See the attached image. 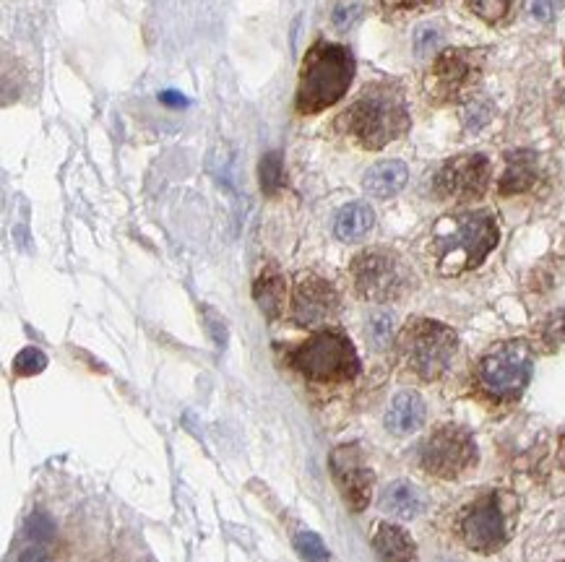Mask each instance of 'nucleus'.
<instances>
[{"mask_svg":"<svg viewBox=\"0 0 565 562\" xmlns=\"http://www.w3.org/2000/svg\"><path fill=\"white\" fill-rule=\"evenodd\" d=\"M336 292L329 281L318 276H305L295 289V302H292V315L300 326H316L326 321L336 310Z\"/></svg>","mask_w":565,"mask_h":562,"instance_id":"9b49d317","label":"nucleus"},{"mask_svg":"<svg viewBox=\"0 0 565 562\" xmlns=\"http://www.w3.org/2000/svg\"><path fill=\"white\" fill-rule=\"evenodd\" d=\"M167 105H185V97H178V94H165Z\"/></svg>","mask_w":565,"mask_h":562,"instance_id":"2f4dec72","label":"nucleus"},{"mask_svg":"<svg viewBox=\"0 0 565 562\" xmlns=\"http://www.w3.org/2000/svg\"><path fill=\"white\" fill-rule=\"evenodd\" d=\"M537 170H534V157L532 154H516V157L508 159V170L500 180V190L503 193H519L526 190L534 183Z\"/></svg>","mask_w":565,"mask_h":562,"instance_id":"aec40b11","label":"nucleus"},{"mask_svg":"<svg viewBox=\"0 0 565 562\" xmlns=\"http://www.w3.org/2000/svg\"><path fill=\"white\" fill-rule=\"evenodd\" d=\"M375 224V214L368 203H347L334 222V235L342 242H357L368 235Z\"/></svg>","mask_w":565,"mask_h":562,"instance_id":"dca6fc26","label":"nucleus"},{"mask_svg":"<svg viewBox=\"0 0 565 562\" xmlns=\"http://www.w3.org/2000/svg\"><path fill=\"white\" fill-rule=\"evenodd\" d=\"M438 42H441V34H438V29L420 27L417 32H414V53L420 55V58H428L435 47H438Z\"/></svg>","mask_w":565,"mask_h":562,"instance_id":"a878e982","label":"nucleus"},{"mask_svg":"<svg viewBox=\"0 0 565 562\" xmlns=\"http://www.w3.org/2000/svg\"><path fill=\"white\" fill-rule=\"evenodd\" d=\"M357 448H339L331 456V469L334 477L342 487L344 500L352 510H362L370 503V484H373V474L365 466H360V458H352Z\"/></svg>","mask_w":565,"mask_h":562,"instance_id":"f8f14e48","label":"nucleus"},{"mask_svg":"<svg viewBox=\"0 0 565 562\" xmlns=\"http://www.w3.org/2000/svg\"><path fill=\"white\" fill-rule=\"evenodd\" d=\"M352 279L362 297L375 302H388L407 289V268L388 250H368L357 255L352 263Z\"/></svg>","mask_w":565,"mask_h":562,"instance_id":"0eeeda50","label":"nucleus"},{"mask_svg":"<svg viewBox=\"0 0 565 562\" xmlns=\"http://www.w3.org/2000/svg\"><path fill=\"white\" fill-rule=\"evenodd\" d=\"M295 547L300 557L308 562H329V549L323 544V539L313 531H303L295 536Z\"/></svg>","mask_w":565,"mask_h":562,"instance_id":"412c9836","label":"nucleus"},{"mask_svg":"<svg viewBox=\"0 0 565 562\" xmlns=\"http://www.w3.org/2000/svg\"><path fill=\"white\" fill-rule=\"evenodd\" d=\"M472 435L461 427H441L422 445V466L435 477H459L461 471L474 464Z\"/></svg>","mask_w":565,"mask_h":562,"instance_id":"6e6552de","label":"nucleus"},{"mask_svg":"<svg viewBox=\"0 0 565 562\" xmlns=\"http://www.w3.org/2000/svg\"><path fill=\"white\" fill-rule=\"evenodd\" d=\"M545 339L550 347H560V344H565V313L550 315V321L545 323Z\"/></svg>","mask_w":565,"mask_h":562,"instance_id":"c85d7f7f","label":"nucleus"},{"mask_svg":"<svg viewBox=\"0 0 565 562\" xmlns=\"http://www.w3.org/2000/svg\"><path fill=\"white\" fill-rule=\"evenodd\" d=\"M560 6H563V0H526V11L537 21H550L558 14Z\"/></svg>","mask_w":565,"mask_h":562,"instance_id":"bb28decb","label":"nucleus"},{"mask_svg":"<svg viewBox=\"0 0 565 562\" xmlns=\"http://www.w3.org/2000/svg\"><path fill=\"white\" fill-rule=\"evenodd\" d=\"M425 422V401L412 391L399 393L386 414V427L394 435H409V432L420 430Z\"/></svg>","mask_w":565,"mask_h":562,"instance_id":"ddd939ff","label":"nucleus"},{"mask_svg":"<svg viewBox=\"0 0 565 562\" xmlns=\"http://www.w3.org/2000/svg\"><path fill=\"white\" fill-rule=\"evenodd\" d=\"M373 547L383 562H414L417 549H414L412 536L394 523H381L373 536Z\"/></svg>","mask_w":565,"mask_h":562,"instance_id":"2eb2a0df","label":"nucleus"},{"mask_svg":"<svg viewBox=\"0 0 565 562\" xmlns=\"http://www.w3.org/2000/svg\"><path fill=\"white\" fill-rule=\"evenodd\" d=\"M27 534L34 542H50L55 536V523L45 516V513H34L27 523Z\"/></svg>","mask_w":565,"mask_h":562,"instance_id":"393cba45","label":"nucleus"},{"mask_svg":"<svg viewBox=\"0 0 565 562\" xmlns=\"http://www.w3.org/2000/svg\"><path fill=\"white\" fill-rule=\"evenodd\" d=\"M391 328H394L391 315H388V313L375 315L373 323H370V336H373L375 347H386L388 339H391Z\"/></svg>","mask_w":565,"mask_h":562,"instance_id":"cd10ccee","label":"nucleus"},{"mask_svg":"<svg viewBox=\"0 0 565 562\" xmlns=\"http://www.w3.org/2000/svg\"><path fill=\"white\" fill-rule=\"evenodd\" d=\"M45 367H47V357H45V352H40V349L27 347L16 354L14 373L21 375V378H29V375L42 373Z\"/></svg>","mask_w":565,"mask_h":562,"instance_id":"5701e85b","label":"nucleus"},{"mask_svg":"<svg viewBox=\"0 0 565 562\" xmlns=\"http://www.w3.org/2000/svg\"><path fill=\"white\" fill-rule=\"evenodd\" d=\"M284 183V170H282V157L271 151L261 159V188L266 193H276Z\"/></svg>","mask_w":565,"mask_h":562,"instance_id":"4be33fe9","label":"nucleus"},{"mask_svg":"<svg viewBox=\"0 0 565 562\" xmlns=\"http://www.w3.org/2000/svg\"><path fill=\"white\" fill-rule=\"evenodd\" d=\"M357 16H360V6H339L334 14V24L339 29H347L355 24Z\"/></svg>","mask_w":565,"mask_h":562,"instance_id":"c756f323","label":"nucleus"},{"mask_svg":"<svg viewBox=\"0 0 565 562\" xmlns=\"http://www.w3.org/2000/svg\"><path fill=\"white\" fill-rule=\"evenodd\" d=\"M19 562H53V555L45 547H27L19 555Z\"/></svg>","mask_w":565,"mask_h":562,"instance_id":"7c9ffc66","label":"nucleus"},{"mask_svg":"<svg viewBox=\"0 0 565 562\" xmlns=\"http://www.w3.org/2000/svg\"><path fill=\"white\" fill-rule=\"evenodd\" d=\"M401 352L409 370H414L422 380H435L454 357L456 334L443 323L417 321L401 336Z\"/></svg>","mask_w":565,"mask_h":562,"instance_id":"39448f33","label":"nucleus"},{"mask_svg":"<svg viewBox=\"0 0 565 562\" xmlns=\"http://www.w3.org/2000/svg\"><path fill=\"white\" fill-rule=\"evenodd\" d=\"M409 180V170L407 164L399 162V159H388V162L375 164L365 172L362 177V185L368 190L370 196L375 198H388V196H396Z\"/></svg>","mask_w":565,"mask_h":562,"instance_id":"4468645a","label":"nucleus"},{"mask_svg":"<svg viewBox=\"0 0 565 562\" xmlns=\"http://www.w3.org/2000/svg\"><path fill=\"white\" fill-rule=\"evenodd\" d=\"M347 131L368 149H381L407 128L404 99L391 86H373L362 92L355 105L344 112Z\"/></svg>","mask_w":565,"mask_h":562,"instance_id":"7ed1b4c3","label":"nucleus"},{"mask_svg":"<svg viewBox=\"0 0 565 562\" xmlns=\"http://www.w3.org/2000/svg\"><path fill=\"white\" fill-rule=\"evenodd\" d=\"M295 367L313 380H347L355 378L360 360L352 341L339 331H321L310 336L292 357Z\"/></svg>","mask_w":565,"mask_h":562,"instance_id":"20e7f679","label":"nucleus"},{"mask_svg":"<svg viewBox=\"0 0 565 562\" xmlns=\"http://www.w3.org/2000/svg\"><path fill=\"white\" fill-rule=\"evenodd\" d=\"M529 378H532V354L519 341L493 349L480 365L482 388L498 399L519 396Z\"/></svg>","mask_w":565,"mask_h":562,"instance_id":"423d86ee","label":"nucleus"},{"mask_svg":"<svg viewBox=\"0 0 565 562\" xmlns=\"http://www.w3.org/2000/svg\"><path fill=\"white\" fill-rule=\"evenodd\" d=\"M253 295H256V302L261 305L263 313L269 315V318H276L284 302L282 274H279L274 266L263 268L261 276H258V281H256V289H253Z\"/></svg>","mask_w":565,"mask_h":562,"instance_id":"a211bd4d","label":"nucleus"},{"mask_svg":"<svg viewBox=\"0 0 565 562\" xmlns=\"http://www.w3.org/2000/svg\"><path fill=\"white\" fill-rule=\"evenodd\" d=\"M487 177H490V164L480 154H472V157H459L451 159V162L438 172V193L446 198H459V201H467V198H477L485 190Z\"/></svg>","mask_w":565,"mask_h":562,"instance_id":"9d476101","label":"nucleus"},{"mask_svg":"<svg viewBox=\"0 0 565 562\" xmlns=\"http://www.w3.org/2000/svg\"><path fill=\"white\" fill-rule=\"evenodd\" d=\"M461 536L477 552H495L506 544V521H503V510L493 495L482 497L480 503L461 516Z\"/></svg>","mask_w":565,"mask_h":562,"instance_id":"1a4fd4ad","label":"nucleus"},{"mask_svg":"<svg viewBox=\"0 0 565 562\" xmlns=\"http://www.w3.org/2000/svg\"><path fill=\"white\" fill-rule=\"evenodd\" d=\"M383 510H388L391 516L396 518H414L420 516L422 508H425V500H422V492L414 487V484L404 482V479H399V482L388 484L386 490H383Z\"/></svg>","mask_w":565,"mask_h":562,"instance_id":"f3484780","label":"nucleus"},{"mask_svg":"<svg viewBox=\"0 0 565 562\" xmlns=\"http://www.w3.org/2000/svg\"><path fill=\"white\" fill-rule=\"evenodd\" d=\"M495 245H498V227L493 216L485 211L451 216L435 229L438 266L448 276L480 266Z\"/></svg>","mask_w":565,"mask_h":562,"instance_id":"f257e3e1","label":"nucleus"},{"mask_svg":"<svg viewBox=\"0 0 565 562\" xmlns=\"http://www.w3.org/2000/svg\"><path fill=\"white\" fill-rule=\"evenodd\" d=\"M469 6L477 16H482L485 21H500L508 14L511 0H469Z\"/></svg>","mask_w":565,"mask_h":562,"instance_id":"b1692460","label":"nucleus"},{"mask_svg":"<svg viewBox=\"0 0 565 562\" xmlns=\"http://www.w3.org/2000/svg\"><path fill=\"white\" fill-rule=\"evenodd\" d=\"M474 66L472 55L464 50H454V53H443L441 60L435 63V76L446 86H461L464 81L472 79Z\"/></svg>","mask_w":565,"mask_h":562,"instance_id":"6ab92c4d","label":"nucleus"},{"mask_svg":"<svg viewBox=\"0 0 565 562\" xmlns=\"http://www.w3.org/2000/svg\"><path fill=\"white\" fill-rule=\"evenodd\" d=\"M355 79V58L347 47L321 42L308 53L303 81L297 89V110L305 115L321 112L347 94Z\"/></svg>","mask_w":565,"mask_h":562,"instance_id":"f03ea898","label":"nucleus"},{"mask_svg":"<svg viewBox=\"0 0 565 562\" xmlns=\"http://www.w3.org/2000/svg\"><path fill=\"white\" fill-rule=\"evenodd\" d=\"M560 464L565 466V435H563V443H560Z\"/></svg>","mask_w":565,"mask_h":562,"instance_id":"473e14b6","label":"nucleus"}]
</instances>
